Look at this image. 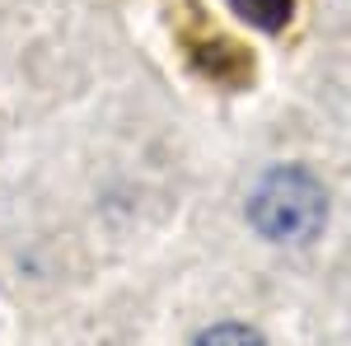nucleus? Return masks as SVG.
Wrapping results in <instances>:
<instances>
[{"instance_id": "f257e3e1", "label": "nucleus", "mask_w": 351, "mask_h": 346, "mask_svg": "<svg viewBox=\"0 0 351 346\" xmlns=\"http://www.w3.org/2000/svg\"><path fill=\"white\" fill-rule=\"evenodd\" d=\"M248 211L267 239H309L324 225V187L304 169H276L258 183Z\"/></svg>"}, {"instance_id": "f03ea898", "label": "nucleus", "mask_w": 351, "mask_h": 346, "mask_svg": "<svg viewBox=\"0 0 351 346\" xmlns=\"http://www.w3.org/2000/svg\"><path fill=\"white\" fill-rule=\"evenodd\" d=\"M230 5H234V14H243L258 28H281L291 19V0H230Z\"/></svg>"}, {"instance_id": "7ed1b4c3", "label": "nucleus", "mask_w": 351, "mask_h": 346, "mask_svg": "<svg viewBox=\"0 0 351 346\" xmlns=\"http://www.w3.org/2000/svg\"><path fill=\"white\" fill-rule=\"evenodd\" d=\"M197 346H263V337H258V332H248V328H234V323H230V328H211Z\"/></svg>"}]
</instances>
